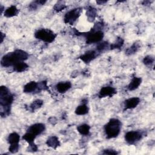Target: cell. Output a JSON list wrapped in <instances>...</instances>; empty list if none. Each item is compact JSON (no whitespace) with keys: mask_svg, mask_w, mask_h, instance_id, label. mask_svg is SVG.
<instances>
[{"mask_svg":"<svg viewBox=\"0 0 155 155\" xmlns=\"http://www.w3.org/2000/svg\"><path fill=\"white\" fill-rule=\"evenodd\" d=\"M14 96L5 86L0 87V105L1 116L2 117L9 115L11 110V105L13 102Z\"/></svg>","mask_w":155,"mask_h":155,"instance_id":"obj_1","label":"cell"},{"mask_svg":"<svg viewBox=\"0 0 155 155\" xmlns=\"http://www.w3.org/2000/svg\"><path fill=\"white\" fill-rule=\"evenodd\" d=\"M28 58V54L20 49L15 50L12 52H10L4 55L1 61V64L4 67L13 66L20 61H24Z\"/></svg>","mask_w":155,"mask_h":155,"instance_id":"obj_2","label":"cell"},{"mask_svg":"<svg viewBox=\"0 0 155 155\" xmlns=\"http://www.w3.org/2000/svg\"><path fill=\"white\" fill-rule=\"evenodd\" d=\"M122 123L118 119L112 118L104 126V131L107 139L116 137L120 133Z\"/></svg>","mask_w":155,"mask_h":155,"instance_id":"obj_3","label":"cell"},{"mask_svg":"<svg viewBox=\"0 0 155 155\" xmlns=\"http://www.w3.org/2000/svg\"><path fill=\"white\" fill-rule=\"evenodd\" d=\"M35 37L45 42L51 43L55 39L56 35L50 29L41 28L35 32Z\"/></svg>","mask_w":155,"mask_h":155,"instance_id":"obj_4","label":"cell"},{"mask_svg":"<svg viewBox=\"0 0 155 155\" xmlns=\"http://www.w3.org/2000/svg\"><path fill=\"white\" fill-rule=\"evenodd\" d=\"M104 36V34L102 30L96 29L93 27L91 30L87 33V34H86L85 35L86 44H91L98 43L101 41H102Z\"/></svg>","mask_w":155,"mask_h":155,"instance_id":"obj_5","label":"cell"},{"mask_svg":"<svg viewBox=\"0 0 155 155\" xmlns=\"http://www.w3.org/2000/svg\"><path fill=\"white\" fill-rule=\"evenodd\" d=\"M82 11V8L80 7L74 8L68 11L65 13L64 16V22L65 24L73 25L80 16Z\"/></svg>","mask_w":155,"mask_h":155,"instance_id":"obj_6","label":"cell"},{"mask_svg":"<svg viewBox=\"0 0 155 155\" xmlns=\"http://www.w3.org/2000/svg\"><path fill=\"white\" fill-rule=\"evenodd\" d=\"M143 134L139 131H130L125 134V140L129 144H134L140 140Z\"/></svg>","mask_w":155,"mask_h":155,"instance_id":"obj_7","label":"cell"},{"mask_svg":"<svg viewBox=\"0 0 155 155\" xmlns=\"http://www.w3.org/2000/svg\"><path fill=\"white\" fill-rule=\"evenodd\" d=\"M98 53L96 50H88L81 55L79 59L82 60L85 64H88L93 60H94L98 55Z\"/></svg>","mask_w":155,"mask_h":155,"instance_id":"obj_8","label":"cell"},{"mask_svg":"<svg viewBox=\"0 0 155 155\" xmlns=\"http://www.w3.org/2000/svg\"><path fill=\"white\" fill-rule=\"evenodd\" d=\"M116 93V90L111 86H105L100 90L98 96L100 98L105 97H112Z\"/></svg>","mask_w":155,"mask_h":155,"instance_id":"obj_9","label":"cell"},{"mask_svg":"<svg viewBox=\"0 0 155 155\" xmlns=\"http://www.w3.org/2000/svg\"><path fill=\"white\" fill-rule=\"evenodd\" d=\"M45 129V126L44 124L36 123L30 125L27 131L33 133L36 136H37L42 134L44 131Z\"/></svg>","mask_w":155,"mask_h":155,"instance_id":"obj_10","label":"cell"},{"mask_svg":"<svg viewBox=\"0 0 155 155\" xmlns=\"http://www.w3.org/2000/svg\"><path fill=\"white\" fill-rule=\"evenodd\" d=\"M140 98L137 97H133L125 100L124 102V110L136 108L140 103Z\"/></svg>","mask_w":155,"mask_h":155,"instance_id":"obj_11","label":"cell"},{"mask_svg":"<svg viewBox=\"0 0 155 155\" xmlns=\"http://www.w3.org/2000/svg\"><path fill=\"white\" fill-rule=\"evenodd\" d=\"M24 92L25 93H38L39 85L38 82L35 81H31L26 84L24 87Z\"/></svg>","mask_w":155,"mask_h":155,"instance_id":"obj_12","label":"cell"},{"mask_svg":"<svg viewBox=\"0 0 155 155\" xmlns=\"http://www.w3.org/2000/svg\"><path fill=\"white\" fill-rule=\"evenodd\" d=\"M71 87V84L69 81L65 82H58L56 85V88L57 91L60 93H64Z\"/></svg>","mask_w":155,"mask_h":155,"instance_id":"obj_13","label":"cell"},{"mask_svg":"<svg viewBox=\"0 0 155 155\" xmlns=\"http://www.w3.org/2000/svg\"><path fill=\"white\" fill-rule=\"evenodd\" d=\"M19 13V10L15 5H11L4 10V15L7 18H12L16 16Z\"/></svg>","mask_w":155,"mask_h":155,"instance_id":"obj_14","label":"cell"},{"mask_svg":"<svg viewBox=\"0 0 155 155\" xmlns=\"http://www.w3.org/2000/svg\"><path fill=\"white\" fill-rule=\"evenodd\" d=\"M46 144L49 147L56 149L60 145V142L58 137L55 136H51L47 139L46 141Z\"/></svg>","mask_w":155,"mask_h":155,"instance_id":"obj_15","label":"cell"},{"mask_svg":"<svg viewBox=\"0 0 155 155\" xmlns=\"http://www.w3.org/2000/svg\"><path fill=\"white\" fill-rule=\"evenodd\" d=\"M142 82V79L138 77H134L130 84L128 85V90L130 91H133L137 89Z\"/></svg>","mask_w":155,"mask_h":155,"instance_id":"obj_16","label":"cell"},{"mask_svg":"<svg viewBox=\"0 0 155 155\" xmlns=\"http://www.w3.org/2000/svg\"><path fill=\"white\" fill-rule=\"evenodd\" d=\"M88 107L87 105V102H82V104L79 105L75 110V113L77 115H85L88 112Z\"/></svg>","mask_w":155,"mask_h":155,"instance_id":"obj_17","label":"cell"},{"mask_svg":"<svg viewBox=\"0 0 155 155\" xmlns=\"http://www.w3.org/2000/svg\"><path fill=\"white\" fill-rule=\"evenodd\" d=\"M13 68L15 71L20 73V72H23L26 70H27V68H28V65L24 61H20L16 63V64H15L13 66Z\"/></svg>","mask_w":155,"mask_h":155,"instance_id":"obj_18","label":"cell"},{"mask_svg":"<svg viewBox=\"0 0 155 155\" xmlns=\"http://www.w3.org/2000/svg\"><path fill=\"white\" fill-rule=\"evenodd\" d=\"M19 140H20V136L16 132H13L10 133L7 137V142L10 145L18 144Z\"/></svg>","mask_w":155,"mask_h":155,"instance_id":"obj_19","label":"cell"},{"mask_svg":"<svg viewBox=\"0 0 155 155\" xmlns=\"http://www.w3.org/2000/svg\"><path fill=\"white\" fill-rule=\"evenodd\" d=\"M97 14V11L96 9L91 6H88V8L87 9V12H86V15L87 16L88 20L90 22H93L96 18Z\"/></svg>","mask_w":155,"mask_h":155,"instance_id":"obj_20","label":"cell"},{"mask_svg":"<svg viewBox=\"0 0 155 155\" xmlns=\"http://www.w3.org/2000/svg\"><path fill=\"white\" fill-rule=\"evenodd\" d=\"M78 131L83 136H87L90 133V127L86 124H83L77 127Z\"/></svg>","mask_w":155,"mask_h":155,"instance_id":"obj_21","label":"cell"},{"mask_svg":"<svg viewBox=\"0 0 155 155\" xmlns=\"http://www.w3.org/2000/svg\"><path fill=\"white\" fill-rule=\"evenodd\" d=\"M140 48V43L139 42H136L133 43L131 46H130L129 48H128L126 51L125 53L127 55H132L134 53H136Z\"/></svg>","mask_w":155,"mask_h":155,"instance_id":"obj_22","label":"cell"},{"mask_svg":"<svg viewBox=\"0 0 155 155\" xmlns=\"http://www.w3.org/2000/svg\"><path fill=\"white\" fill-rule=\"evenodd\" d=\"M36 136L35 134H33V133L29 132V131H27L25 133V134H24V136H22V139L25 140L29 145H33L34 144V140L36 138Z\"/></svg>","mask_w":155,"mask_h":155,"instance_id":"obj_23","label":"cell"},{"mask_svg":"<svg viewBox=\"0 0 155 155\" xmlns=\"http://www.w3.org/2000/svg\"><path fill=\"white\" fill-rule=\"evenodd\" d=\"M124 40L122 38H117L116 41L110 45L109 48L111 50L113 49H120L124 45Z\"/></svg>","mask_w":155,"mask_h":155,"instance_id":"obj_24","label":"cell"},{"mask_svg":"<svg viewBox=\"0 0 155 155\" xmlns=\"http://www.w3.org/2000/svg\"><path fill=\"white\" fill-rule=\"evenodd\" d=\"M42 105H43V101L41 99H36L30 105L29 109L31 111H35V110L41 108Z\"/></svg>","mask_w":155,"mask_h":155,"instance_id":"obj_25","label":"cell"},{"mask_svg":"<svg viewBox=\"0 0 155 155\" xmlns=\"http://www.w3.org/2000/svg\"><path fill=\"white\" fill-rule=\"evenodd\" d=\"M45 2H46V1H43V0L33 1L32 2H31L30 4V5L28 6V8L30 10H35L38 7V6L43 5L45 4Z\"/></svg>","mask_w":155,"mask_h":155,"instance_id":"obj_26","label":"cell"},{"mask_svg":"<svg viewBox=\"0 0 155 155\" xmlns=\"http://www.w3.org/2000/svg\"><path fill=\"white\" fill-rule=\"evenodd\" d=\"M66 7H67V6H66V4H65V2L62 1H58L54 4V5L53 7V9L56 12H59L62 11V10H64V8H65Z\"/></svg>","mask_w":155,"mask_h":155,"instance_id":"obj_27","label":"cell"},{"mask_svg":"<svg viewBox=\"0 0 155 155\" xmlns=\"http://www.w3.org/2000/svg\"><path fill=\"white\" fill-rule=\"evenodd\" d=\"M109 47H110V45L107 42H102L97 44L96 50L98 53H100L103 51H104L105 50H106L107 48H109Z\"/></svg>","mask_w":155,"mask_h":155,"instance_id":"obj_28","label":"cell"},{"mask_svg":"<svg viewBox=\"0 0 155 155\" xmlns=\"http://www.w3.org/2000/svg\"><path fill=\"white\" fill-rule=\"evenodd\" d=\"M154 59L152 56L148 55L145 56L143 59V63L147 66H151L154 64Z\"/></svg>","mask_w":155,"mask_h":155,"instance_id":"obj_29","label":"cell"},{"mask_svg":"<svg viewBox=\"0 0 155 155\" xmlns=\"http://www.w3.org/2000/svg\"><path fill=\"white\" fill-rule=\"evenodd\" d=\"M38 85H39V92L42 90H47L48 89L47 82L45 81H43L40 82H38Z\"/></svg>","mask_w":155,"mask_h":155,"instance_id":"obj_30","label":"cell"},{"mask_svg":"<svg viewBox=\"0 0 155 155\" xmlns=\"http://www.w3.org/2000/svg\"><path fill=\"white\" fill-rule=\"evenodd\" d=\"M19 148V143L18 144H14V145H10L8 148V151L11 153H16L18 151Z\"/></svg>","mask_w":155,"mask_h":155,"instance_id":"obj_31","label":"cell"},{"mask_svg":"<svg viewBox=\"0 0 155 155\" xmlns=\"http://www.w3.org/2000/svg\"><path fill=\"white\" fill-rule=\"evenodd\" d=\"M102 154H118V153L112 149H106L104 150L102 152Z\"/></svg>","mask_w":155,"mask_h":155,"instance_id":"obj_32","label":"cell"},{"mask_svg":"<svg viewBox=\"0 0 155 155\" xmlns=\"http://www.w3.org/2000/svg\"><path fill=\"white\" fill-rule=\"evenodd\" d=\"M5 34H4L2 32H1V43H2L5 39Z\"/></svg>","mask_w":155,"mask_h":155,"instance_id":"obj_33","label":"cell"},{"mask_svg":"<svg viewBox=\"0 0 155 155\" xmlns=\"http://www.w3.org/2000/svg\"><path fill=\"white\" fill-rule=\"evenodd\" d=\"M107 2V1H101V0H99V1H96V3H97V4H98L99 5L104 4L106 3Z\"/></svg>","mask_w":155,"mask_h":155,"instance_id":"obj_34","label":"cell"},{"mask_svg":"<svg viewBox=\"0 0 155 155\" xmlns=\"http://www.w3.org/2000/svg\"><path fill=\"white\" fill-rule=\"evenodd\" d=\"M0 10H1V13H2V12H3V10H4V7L2 5H0Z\"/></svg>","mask_w":155,"mask_h":155,"instance_id":"obj_35","label":"cell"}]
</instances>
